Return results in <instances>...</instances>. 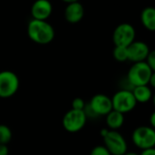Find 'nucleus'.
<instances>
[{
	"instance_id": "obj_1",
	"label": "nucleus",
	"mask_w": 155,
	"mask_h": 155,
	"mask_svg": "<svg viewBox=\"0 0 155 155\" xmlns=\"http://www.w3.org/2000/svg\"><path fill=\"white\" fill-rule=\"evenodd\" d=\"M27 35L33 42L38 45H47L54 40L55 33L47 21L32 19L27 25Z\"/></svg>"
},
{
	"instance_id": "obj_2",
	"label": "nucleus",
	"mask_w": 155,
	"mask_h": 155,
	"mask_svg": "<svg viewBox=\"0 0 155 155\" xmlns=\"http://www.w3.org/2000/svg\"><path fill=\"white\" fill-rule=\"evenodd\" d=\"M153 73L154 71L152 70L145 62L134 63L128 71L126 80L133 88L135 86L148 85Z\"/></svg>"
},
{
	"instance_id": "obj_3",
	"label": "nucleus",
	"mask_w": 155,
	"mask_h": 155,
	"mask_svg": "<svg viewBox=\"0 0 155 155\" xmlns=\"http://www.w3.org/2000/svg\"><path fill=\"white\" fill-rule=\"evenodd\" d=\"M111 100L113 110L120 112L124 114L132 112L137 105V102L133 94V92L130 90L122 89L117 91L113 95Z\"/></svg>"
},
{
	"instance_id": "obj_4",
	"label": "nucleus",
	"mask_w": 155,
	"mask_h": 155,
	"mask_svg": "<svg viewBox=\"0 0 155 155\" xmlns=\"http://www.w3.org/2000/svg\"><path fill=\"white\" fill-rule=\"evenodd\" d=\"M132 141L139 149L146 150L154 148L155 131L151 126H139L132 134Z\"/></svg>"
},
{
	"instance_id": "obj_5",
	"label": "nucleus",
	"mask_w": 155,
	"mask_h": 155,
	"mask_svg": "<svg viewBox=\"0 0 155 155\" xmlns=\"http://www.w3.org/2000/svg\"><path fill=\"white\" fill-rule=\"evenodd\" d=\"M103 139L104 146L111 155H124L128 151L127 143L118 131L109 130Z\"/></svg>"
},
{
	"instance_id": "obj_6",
	"label": "nucleus",
	"mask_w": 155,
	"mask_h": 155,
	"mask_svg": "<svg viewBox=\"0 0 155 155\" xmlns=\"http://www.w3.org/2000/svg\"><path fill=\"white\" fill-rule=\"evenodd\" d=\"M87 121V116L84 110L71 109L65 113L63 117L62 124L64 130L68 133L74 134L81 131Z\"/></svg>"
},
{
	"instance_id": "obj_7",
	"label": "nucleus",
	"mask_w": 155,
	"mask_h": 155,
	"mask_svg": "<svg viewBox=\"0 0 155 155\" xmlns=\"http://www.w3.org/2000/svg\"><path fill=\"white\" fill-rule=\"evenodd\" d=\"M19 78L14 72H0V98L7 99L15 95L19 89Z\"/></svg>"
},
{
	"instance_id": "obj_8",
	"label": "nucleus",
	"mask_w": 155,
	"mask_h": 155,
	"mask_svg": "<svg viewBox=\"0 0 155 155\" xmlns=\"http://www.w3.org/2000/svg\"><path fill=\"white\" fill-rule=\"evenodd\" d=\"M135 28L131 24L123 23L117 25L113 34V41L115 46L127 47L135 40Z\"/></svg>"
},
{
	"instance_id": "obj_9",
	"label": "nucleus",
	"mask_w": 155,
	"mask_h": 155,
	"mask_svg": "<svg viewBox=\"0 0 155 155\" xmlns=\"http://www.w3.org/2000/svg\"><path fill=\"white\" fill-rule=\"evenodd\" d=\"M88 107L95 116H105L113 110L111 97L104 94H97L92 97Z\"/></svg>"
},
{
	"instance_id": "obj_10",
	"label": "nucleus",
	"mask_w": 155,
	"mask_h": 155,
	"mask_svg": "<svg viewBox=\"0 0 155 155\" xmlns=\"http://www.w3.org/2000/svg\"><path fill=\"white\" fill-rule=\"evenodd\" d=\"M150 51V47L146 43L134 40L127 46L128 60L133 63L144 62Z\"/></svg>"
},
{
	"instance_id": "obj_11",
	"label": "nucleus",
	"mask_w": 155,
	"mask_h": 155,
	"mask_svg": "<svg viewBox=\"0 0 155 155\" xmlns=\"http://www.w3.org/2000/svg\"><path fill=\"white\" fill-rule=\"evenodd\" d=\"M53 12V5L49 0H35L31 6L33 19L47 20Z\"/></svg>"
},
{
	"instance_id": "obj_12",
	"label": "nucleus",
	"mask_w": 155,
	"mask_h": 155,
	"mask_svg": "<svg viewBox=\"0 0 155 155\" xmlns=\"http://www.w3.org/2000/svg\"><path fill=\"white\" fill-rule=\"evenodd\" d=\"M84 8L79 1L67 4V6L64 9V18L68 23H79L84 18Z\"/></svg>"
},
{
	"instance_id": "obj_13",
	"label": "nucleus",
	"mask_w": 155,
	"mask_h": 155,
	"mask_svg": "<svg viewBox=\"0 0 155 155\" xmlns=\"http://www.w3.org/2000/svg\"><path fill=\"white\" fill-rule=\"evenodd\" d=\"M105 123L109 130L117 131L124 124V114L120 112L112 110L109 114L105 115Z\"/></svg>"
},
{
	"instance_id": "obj_14",
	"label": "nucleus",
	"mask_w": 155,
	"mask_h": 155,
	"mask_svg": "<svg viewBox=\"0 0 155 155\" xmlns=\"http://www.w3.org/2000/svg\"><path fill=\"white\" fill-rule=\"evenodd\" d=\"M133 94L137 103H147L153 98V92L152 88L149 85H141L135 86L132 90Z\"/></svg>"
},
{
	"instance_id": "obj_15",
	"label": "nucleus",
	"mask_w": 155,
	"mask_h": 155,
	"mask_svg": "<svg viewBox=\"0 0 155 155\" xmlns=\"http://www.w3.org/2000/svg\"><path fill=\"white\" fill-rule=\"evenodd\" d=\"M141 21L143 25L149 31L155 30V9L152 6L145 7L141 13Z\"/></svg>"
},
{
	"instance_id": "obj_16",
	"label": "nucleus",
	"mask_w": 155,
	"mask_h": 155,
	"mask_svg": "<svg viewBox=\"0 0 155 155\" xmlns=\"http://www.w3.org/2000/svg\"><path fill=\"white\" fill-rule=\"evenodd\" d=\"M12 131L5 124H0V144H8L12 140Z\"/></svg>"
},
{
	"instance_id": "obj_17",
	"label": "nucleus",
	"mask_w": 155,
	"mask_h": 155,
	"mask_svg": "<svg viewBox=\"0 0 155 155\" xmlns=\"http://www.w3.org/2000/svg\"><path fill=\"white\" fill-rule=\"evenodd\" d=\"M114 58L118 62H125L128 60L127 47L124 46H115L113 51Z\"/></svg>"
},
{
	"instance_id": "obj_18",
	"label": "nucleus",
	"mask_w": 155,
	"mask_h": 155,
	"mask_svg": "<svg viewBox=\"0 0 155 155\" xmlns=\"http://www.w3.org/2000/svg\"><path fill=\"white\" fill-rule=\"evenodd\" d=\"M90 155H111V153L104 145H97L92 149Z\"/></svg>"
},
{
	"instance_id": "obj_19",
	"label": "nucleus",
	"mask_w": 155,
	"mask_h": 155,
	"mask_svg": "<svg viewBox=\"0 0 155 155\" xmlns=\"http://www.w3.org/2000/svg\"><path fill=\"white\" fill-rule=\"evenodd\" d=\"M85 103L84 101L80 98V97H77V98H74L72 102V109H74V110H84V107H85Z\"/></svg>"
},
{
	"instance_id": "obj_20",
	"label": "nucleus",
	"mask_w": 155,
	"mask_h": 155,
	"mask_svg": "<svg viewBox=\"0 0 155 155\" xmlns=\"http://www.w3.org/2000/svg\"><path fill=\"white\" fill-rule=\"evenodd\" d=\"M149 66H150V68L152 69V70H155V52L154 51H153V50H151L150 51V53H149V54L147 55V57H146V59H145V61H144Z\"/></svg>"
},
{
	"instance_id": "obj_21",
	"label": "nucleus",
	"mask_w": 155,
	"mask_h": 155,
	"mask_svg": "<svg viewBox=\"0 0 155 155\" xmlns=\"http://www.w3.org/2000/svg\"><path fill=\"white\" fill-rule=\"evenodd\" d=\"M9 149L6 144H0V155H8Z\"/></svg>"
},
{
	"instance_id": "obj_22",
	"label": "nucleus",
	"mask_w": 155,
	"mask_h": 155,
	"mask_svg": "<svg viewBox=\"0 0 155 155\" xmlns=\"http://www.w3.org/2000/svg\"><path fill=\"white\" fill-rule=\"evenodd\" d=\"M139 155H155V149L154 148H151V149L143 150L142 153Z\"/></svg>"
},
{
	"instance_id": "obj_23",
	"label": "nucleus",
	"mask_w": 155,
	"mask_h": 155,
	"mask_svg": "<svg viewBox=\"0 0 155 155\" xmlns=\"http://www.w3.org/2000/svg\"><path fill=\"white\" fill-rule=\"evenodd\" d=\"M148 85L150 86V87H154L155 86V74L153 73V74L152 75V77H151V79H150V81H149V84H148Z\"/></svg>"
},
{
	"instance_id": "obj_24",
	"label": "nucleus",
	"mask_w": 155,
	"mask_h": 155,
	"mask_svg": "<svg viewBox=\"0 0 155 155\" xmlns=\"http://www.w3.org/2000/svg\"><path fill=\"white\" fill-rule=\"evenodd\" d=\"M150 124H151V127L154 128L155 127V114L153 113L152 115H151V118H150Z\"/></svg>"
},
{
	"instance_id": "obj_25",
	"label": "nucleus",
	"mask_w": 155,
	"mask_h": 155,
	"mask_svg": "<svg viewBox=\"0 0 155 155\" xmlns=\"http://www.w3.org/2000/svg\"><path fill=\"white\" fill-rule=\"evenodd\" d=\"M124 155H139V154H138V153H134V152H128V151H127V152H126V153H125Z\"/></svg>"
},
{
	"instance_id": "obj_26",
	"label": "nucleus",
	"mask_w": 155,
	"mask_h": 155,
	"mask_svg": "<svg viewBox=\"0 0 155 155\" xmlns=\"http://www.w3.org/2000/svg\"><path fill=\"white\" fill-rule=\"evenodd\" d=\"M62 1H64V2H65L67 4H70V3H73V2H76L78 0H62Z\"/></svg>"
}]
</instances>
